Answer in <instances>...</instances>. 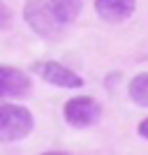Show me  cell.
Returning a JSON list of instances; mask_svg holds the SVG:
<instances>
[{"label":"cell","instance_id":"cell-2","mask_svg":"<svg viewBox=\"0 0 148 155\" xmlns=\"http://www.w3.org/2000/svg\"><path fill=\"white\" fill-rule=\"evenodd\" d=\"M23 19L30 26L32 32H37L39 37H56L60 32V23L53 16L49 0H26L23 5Z\"/></svg>","mask_w":148,"mask_h":155},{"label":"cell","instance_id":"cell-10","mask_svg":"<svg viewBox=\"0 0 148 155\" xmlns=\"http://www.w3.org/2000/svg\"><path fill=\"white\" fill-rule=\"evenodd\" d=\"M139 137L148 139V118H143L141 123H139Z\"/></svg>","mask_w":148,"mask_h":155},{"label":"cell","instance_id":"cell-7","mask_svg":"<svg viewBox=\"0 0 148 155\" xmlns=\"http://www.w3.org/2000/svg\"><path fill=\"white\" fill-rule=\"evenodd\" d=\"M49 7L60 26L72 23L81 14V0H49Z\"/></svg>","mask_w":148,"mask_h":155},{"label":"cell","instance_id":"cell-8","mask_svg":"<svg viewBox=\"0 0 148 155\" xmlns=\"http://www.w3.org/2000/svg\"><path fill=\"white\" fill-rule=\"evenodd\" d=\"M127 93L132 97V102L139 107H148V72L136 74L127 86Z\"/></svg>","mask_w":148,"mask_h":155},{"label":"cell","instance_id":"cell-9","mask_svg":"<svg viewBox=\"0 0 148 155\" xmlns=\"http://www.w3.org/2000/svg\"><path fill=\"white\" fill-rule=\"evenodd\" d=\"M12 12H9V7L0 0V30H7V28H12Z\"/></svg>","mask_w":148,"mask_h":155},{"label":"cell","instance_id":"cell-6","mask_svg":"<svg viewBox=\"0 0 148 155\" xmlns=\"http://www.w3.org/2000/svg\"><path fill=\"white\" fill-rule=\"evenodd\" d=\"M136 0H95L97 16L107 23H123L134 14Z\"/></svg>","mask_w":148,"mask_h":155},{"label":"cell","instance_id":"cell-5","mask_svg":"<svg viewBox=\"0 0 148 155\" xmlns=\"http://www.w3.org/2000/svg\"><path fill=\"white\" fill-rule=\"evenodd\" d=\"M32 84L26 72L0 65V97H26Z\"/></svg>","mask_w":148,"mask_h":155},{"label":"cell","instance_id":"cell-3","mask_svg":"<svg viewBox=\"0 0 148 155\" xmlns=\"http://www.w3.org/2000/svg\"><path fill=\"white\" fill-rule=\"evenodd\" d=\"M63 116H65V123L72 125V127H90L95 125L102 116V107L88 95H79V97H72L67 100L63 107Z\"/></svg>","mask_w":148,"mask_h":155},{"label":"cell","instance_id":"cell-1","mask_svg":"<svg viewBox=\"0 0 148 155\" xmlns=\"http://www.w3.org/2000/svg\"><path fill=\"white\" fill-rule=\"evenodd\" d=\"M35 127L30 109L21 104H0V143L21 141Z\"/></svg>","mask_w":148,"mask_h":155},{"label":"cell","instance_id":"cell-4","mask_svg":"<svg viewBox=\"0 0 148 155\" xmlns=\"http://www.w3.org/2000/svg\"><path fill=\"white\" fill-rule=\"evenodd\" d=\"M39 79H44L46 84L58 86V88H81L84 79L79 77L77 72H72L70 67L56 63V60H39L30 67Z\"/></svg>","mask_w":148,"mask_h":155}]
</instances>
